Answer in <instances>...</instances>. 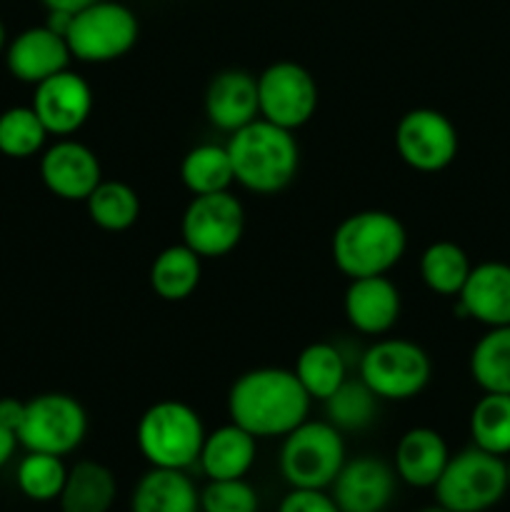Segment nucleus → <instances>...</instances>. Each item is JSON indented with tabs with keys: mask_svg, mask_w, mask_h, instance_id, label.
Returning <instances> with one entry per match:
<instances>
[{
	"mask_svg": "<svg viewBox=\"0 0 510 512\" xmlns=\"http://www.w3.org/2000/svg\"><path fill=\"white\" fill-rule=\"evenodd\" d=\"M360 380L380 400H413L433 378L430 355L405 338H383L360 355Z\"/></svg>",
	"mask_w": 510,
	"mask_h": 512,
	"instance_id": "obj_7",
	"label": "nucleus"
},
{
	"mask_svg": "<svg viewBox=\"0 0 510 512\" xmlns=\"http://www.w3.org/2000/svg\"><path fill=\"white\" fill-rule=\"evenodd\" d=\"M73 15L75 13H65V10H48V20H45V25H48L53 33L58 35H68L70 30V23H73Z\"/></svg>",
	"mask_w": 510,
	"mask_h": 512,
	"instance_id": "obj_38",
	"label": "nucleus"
},
{
	"mask_svg": "<svg viewBox=\"0 0 510 512\" xmlns=\"http://www.w3.org/2000/svg\"><path fill=\"white\" fill-rule=\"evenodd\" d=\"M200 275H203V258L198 253H193L185 243L168 245L155 255L150 265V288L158 298L180 303L195 293Z\"/></svg>",
	"mask_w": 510,
	"mask_h": 512,
	"instance_id": "obj_24",
	"label": "nucleus"
},
{
	"mask_svg": "<svg viewBox=\"0 0 510 512\" xmlns=\"http://www.w3.org/2000/svg\"><path fill=\"white\" fill-rule=\"evenodd\" d=\"M470 375L483 393L510 395V325L488 328L470 353Z\"/></svg>",
	"mask_w": 510,
	"mask_h": 512,
	"instance_id": "obj_28",
	"label": "nucleus"
},
{
	"mask_svg": "<svg viewBox=\"0 0 510 512\" xmlns=\"http://www.w3.org/2000/svg\"><path fill=\"white\" fill-rule=\"evenodd\" d=\"M233 163L235 183L255 195H275L288 188L298 175L300 148L293 130L255 118L230 133L225 143Z\"/></svg>",
	"mask_w": 510,
	"mask_h": 512,
	"instance_id": "obj_2",
	"label": "nucleus"
},
{
	"mask_svg": "<svg viewBox=\"0 0 510 512\" xmlns=\"http://www.w3.org/2000/svg\"><path fill=\"white\" fill-rule=\"evenodd\" d=\"M85 208L90 220L108 233H123L140 218L138 193L123 180H100L98 188L85 200Z\"/></svg>",
	"mask_w": 510,
	"mask_h": 512,
	"instance_id": "obj_29",
	"label": "nucleus"
},
{
	"mask_svg": "<svg viewBox=\"0 0 510 512\" xmlns=\"http://www.w3.org/2000/svg\"><path fill=\"white\" fill-rule=\"evenodd\" d=\"M435 500L453 512H485L508 493L505 458L480 448H465L450 455L443 475L433 485Z\"/></svg>",
	"mask_w": 510,
	"mask_h": 512,
	"instance_id": "obj_6",
	"label": "nucleus"
},
{
	"mask_svg": "<svg viewBox=\"0 0 510 512\" xmlns=\"http://www.w3.org/2000/svg\"><path fill=\"white\" fill-rule=\"evenodd\" d=\"M30 108L38 113L40 123L50 135L68 138L88 123L93 113V90L83 75L68 68L35 85Z\"/></svg>",
	"mask_w": 510,
	"mask_h": 512,
	"instance_id": "obj_13",
	"label": "nucleus"
},
{
	"mask_svg": "<svg viewBox=\"0 0 510 512\" xmlns=\"http://www.w3.org/2000/svg\"><path fill=\"white\" fill-rule=\"evenodd\" d=\"M18 435L13 430H8L5 425H0V468L5 463H10V458L15 455V448H18Z\"/></svg>",
	"mask_w": 510,
	"mask_h": 512,
	"instance_id": "obj_37",
	"label": "nucleus"
},
{
	"mask_svg": "<svg viewBox=\"0 0 510 512\" xmlns=\"http://www.w3.org/2000/svg\"><path fill=\"white\" fill-rule=\"evenodd\" d=\"M293 373L310 400L323 403L348 380V363L333 343H310L300 350Z\"/></svg>",
	"mask_w": 510,
	"mask_h": 512,
	"instance_id": "obj_25",
	"label": "nucleus"
},
{
	"mask_svg": "<svg viewBox=\"0 0 510 512\" xmlns=\"http://www.w3.org/2000/svg\"><path fill=\"white\" fill-rule=\"evenodd\" d=\"M130 512H200V490L185 470L150 468L135 483Z\"/></svg>",
	"mask_w": 510,
	"mask_h": 512,
	"instance_id": "obj_22",
	"label": "nucleus"
},
{
	"mask_svg": "<svg viewBox=\"0 0 510 512\" xmlns=\"http://www.w3.org/2000/svg\"><path fill=\"white\" fill-rule=\"evenodd\" d=\"M138 35V15L128 5L98 0L73 15L65 40L80 63H113L135 48Z\"/></svg>",
	"mask_w": 510,
	"mask_h": 512,
	"instance_id": "obj_8",
	"label": "nucleus"
},
{
	"mask_svg": "<svg viewBox=\"0 0 510 512\" xmlns=\"http://www.w3.org/2000/svg\"><path fill=\"white\" fill-rule=\"evenodd\" d=\"M400 290L388 275L353 278L343 298L345 320L363 335H385L400 318Z\"/></svg>",
	"mask_w": 510,
	"mask_h": 512,
	"instance_id": "obj_17",
	"label": "nucleus"
},
{
	"mask_svg": "<svg viewBox=\"0 0 510 512\" xmlns=\"http://www.w3.org/2000/svg\"><path fill=\"white\" fill-rule=\"evenodd\" d=\"M258 458V438L240 425H220L213 433H205L198 465L208 480L245 478Z\"/></svg>",
	"mask_w": 510,
	"mask_h": 512,
	"instance_id": "obj_21",
	"label": "nucleus"
},
{
	"mask_svg": "<svg viewBox=\"0 0 510 512\" xmlns=\"http://www.w3.org/2000/svg\"><path fill=\"white\" fill-rule=\"evenodd\" d=\"M318 83L295 60H278L258 75L260 118L285 130H298L318 110Z\"/></svg>",
	"mask_w": 510,
	"mask_h": 512,
	"instance_id": "obj_11",
	"label": "nucleus"
},
{
	"mask_svg": "<svg viewBox=\"0 0 510 512\" xmlns=\"http://www.w3.org/2000/svg\"><path fill=\"white\" fill-rule=\"evenodd\" d=\"M65 478H68V468H65L63 458L48 453H28L15 470V483H18L20 493L35 503L58 500L63 493Z\"/></svg>",
	"mask_w": 510,
	"mask_h": 512,
	"instance_id": "obj_33",
	"label": "nucleus"
},
{
	"mask_svg": "<svg viewBox=\"0 0 510 512\" xmlns=\"http://www.w3.org/2000/svg\"><path fill=\"white\" fill-rule=\"evenodd\" d=\"M458 313L485 328L510 325V265L500 260L473 265L458 293Z\"/></svg>",
	"mask_w": 510,
	"mask_h": 512,
	"instance_id": "obj_18",
	"label": "nucleus"
},
{
	"mask_svg": "<svg viewBox=\"0 0 510 512\" xmlns=\"http://www.w3.org/2000/svg\"><path fill=\"white\" fill-rule=\"evenodd\" d=\"M48 10H65V13H80L88 5L98 3V0H40Z\"/></svg>",
	"mask_w": 510,
	"mask_h": 512,
	"instance_id": "obj_39",
	"label": "nucleus"
},
{
	"mask_svg": "<svg viewBox=\"0 0 510 512\" xmlns=\"http://www.w3.org/2000/svg\"><path fill=\"white\" fill-rule=\"evenodd\" d=\"M245 233L243 203L230 190L193 195L180 220L183 243L200 258H223L238 248Z\"/></svg>",
	"mask_w": 510,
	"mask_h": 512,
	"instance_id": "obj_10",
	"label": "nucleus"
},
{
	"mask_svg": "<svg viewBox=\"0 0 510 512\" xmlns=\"http://www.w3.org/2000/svg\"><path fill=\"white\" fill-rule=\"evenodd\" d=\"M310 403L293 370L255 368L230 385L228 415L253 438H285L308 420Z\"/></svg>",
	"mask_w": 510,
	"mask_h": 512,
	"instance_id": "obj_1",
	"label": "nucleus"
},
{
	"mask_svg": "<svg viewBox=\"0 0 510 512\" xmlns=\"http://www.w3.org/2000/svg\"><path fill=\"white\" fill-rule=\"evenodd\" d=\"M135 440L150 468L185 470L198 463L205 425L188 403L160 400L140 415Z\"/></svg>",
	"mask_w": 510,
	"mask_h": 512,
	"instance_id": "obj_4",
	"label": "nucleus"
},
{
	"mask_svg": "<svg viewBox=\"0 0 510 512\" xmlns=\"http://www.w3.org/2000/svg\"><path fill=\"white\" fill-rule=\"evenodd\" d=\"M115 495L118 483L113 470L95 460H80L68 468L58 505L60 512H108L113 508Z\"/></svg>",
	"mask_w": 510,
	"mask_h": 512,
	"instance_id": "obj_23",
	"label": "nucleus"
},
{
	"mask_svg": "<svg viewBox=\"0 0 510 512\" xmlns=\"http://www.w3.org/2000/svg\"><path fill=\"white\" fill-rule=\"evenodd\" d=\"M40 178L55 198L85 203L103 180V168H100L98 155L88 145L63 138L45 148L40 158Z\"/></svg>",
	"mask_w": 510,
	"mask_h": 512,
	"instance_id": "obj_15",
	"label": "nucleus"
},
{
	"mask_svg": "<svg viewBox=\"0 0 510 512\" xmlns=\"http://www.w3.org/2000/svg\"><path fill=\"white\" fill-rule=\"evenodd\" d=\"M260 500L245 478L208 480L200 490V512H258Z\"/></svg>",
	"mask_w": 510,
	"mask_h": 512,
	"instance_id": "obj_34",
	"label": "nucleus"
},
{
	"mask_svg": "<svg viewBox=\"0 0 510 512\" xmlns=\"http://www.w3.org/2000/svg\"><path fill=\"white\" fill-rule=\"evenodd\" d=\"M48 130L30 105H15L0 113V153L5 158L25 160L45 148Z\"/></svg>",
	"mask_w": 510,
	"mask_h": 512,
	"instance_id": "obj_32",
	"label": "nucleus"
},
{
	"mask_svg": "<svg viewBox=\"0 0 510 512\" xmlns=\"http://www.w3.org/2000/svg\"><path fill=\"white\" fill-rule=\"evenodd\" d=\"M25 418V403L18 398H0V425L18 435L20 423Z\"/></svg>",
	"mask_w": 510,
	"mask_h": 512,
	"instance_id": "obj_36",
	"label": "nucleus"
},
{
	"mask_svg": "<svg viewBox=\"0 0 510 512\" xmlns=\"http://www.w3.org/2000/svg\"><path fill=\"white\" fill-rule=\"evenodd\" d=\"M205 115L210 125L225 133H235L243 125L260 118L258 78L248 70H220L205 90Z\"/></svg>",
	"mask_w": 510,
	"mask_h": 512,
	"instance_id": "obj_19",
	"label": "nucleus"
},
{
	"mask_svg": "<svg viewBox=\"0 0 510 512\" xmlns=\"http://www.w3.org/2000/svg\"><path fill=\"white\" fill-rule=\"evenodd\" d=\"M278 512H340V508L325 490L293 488L283 498Z\"/></svg>",
	"mask_w": 510,
	"mask_h": 512,
	"instance_id": "obj_35",
	"label": "nucleus"
},
{
	"mask_svg": "<svg viewBox=\"0 0 510 512\" xmlns=\"http://www.w3.org/2000/svg\"><path fill=\"white\" fill-rule=\"evenodd\" d=\"M408 233L388 210H360L335 228L330 253L345 278L388 275L403 260Z\"/></svg>",
	"mask_w": 510,
	"mask_h": 512,
	"instance_id": "obj_3",
	"label": "nucleus"
},
{
	"mask_svg": "<svg viewBox=\"0 0 510 512\" xmlns=\"http://www.w3.org/2000/svg\"><path fill=\"white\" fill-rule=\"evenodd\" d=\"M73 53L63 35L53 33L48 25H33L15 35L5 48V65L20 83L38 85L53 75L68 70Z\"/></svg>",
	"mask_w": 510,
	"mask_h": 512,
	"instance_id": "obj_16",
	"label": "nucleus"
},
{
	"mask_svg": "<svg viewBox=\"0 0 510 512\" xmlns=\"http://www.w3.org/2000/svg\"><path fill=\"white\" fill-rule=\"evenodd\" d=\"M88 415L68 393H40L25 400V418L18 428V443L28 453L68 455L85 440Z\"/></svg>",
	"mask_w": 510,
	"mask_h": 512,
	"instance_id": "obj_9",
	"label": "nucleus"
},
{
	"mask_svg": "<svg viewBox=\"0 0 510 512\" xmlns=\"http://www.w3.org/2000/svg\"><path fill=\"white\" fill-rule=\"evenodd\" d=\"M5 48H8V33H5V25L3 20H0V53H3Z\"/></svg>",
	"mask_w": 510,
	"mask_h": 512,
	"instance_id": "obj_40",
	"label": "nucleus"
},
{
	"mask_svg": "<svg viewBox=\"0 0 510 512\" xmlns=\"http://www.w3.org/2000/svg\"><path fill=\"white\" fill-rule=\"evenodd\" d=\"M398 475L383 458L358 455L345 460L333 480V500L340 512H383L395 495Z\"/></svg>",
	"mask_w": 510,
	"mask_h": 512,
	"instance_id": "obj_14",
	"label": "nucleus"
},
{
	"mask_svg": "<svg viewBox=\"0 0 510 512\" xmlns=\"http://www.w3.org/2000/svg\"><path fill=\"white\" fill-rule=\"evenodd\" d=\"M345 440L328 420H305L280 448V475L290 488L328 490L345 463Z\"/></svg>",
	"mask_w": 510,
	"mask_h": 512,
	"instance_id": "obj_5",
	"label": "nucleus"
},
{
	"mask_svg": "<svg viewBox=\"0 0 510 512\" xmlns=\"http://www.w3.org/2000/svg\"><path fill=\"white\" fill-rule=\"evenodd\" d=\"M448 460V443L438 430L410 428L395 448V475L410 488H433Z\"/></svg>",
	"mask_w": 510,
	"mask_h": 512,
	"instance_id": "obj_20",
	"label": "nucleus"
},
{
	"mask_svg": "<svg viewBox=\"0 0 510 512\" xmlns=\"http://www.w3.org/2000/svg\"><path fill=\"white\" fill-rule=\"evenodd\" d=\"M180 180L193 195L223 193L235 183L233 163L225 145L203 143L185 153L180 163Z\"/></svg>",
	"mask_w": 510,
	"mask_h": 512,
	"instance_id": "obj_27",
	"label": "nucleus"
},
{
	"mask_svg": "<svg viewBox=\"0 0 510 512\" xmlns=\"http://www.w3.org/2000/svg\"><path fill=\"white\" fill-rule=\"evenodd\" d=\"M420 512H453V510L443 508V505H433V508H425V510H420Z\"/></svg>",
	"mask_w": 510,
	"mask_h": 512,
	"instance_id": "obj_41",
	"label": "nucleus"
},
{
	"mask_svg": "<svg viewBox=\"0 0 510 512\" xmlns=\"http://www.w3.org/2000/svg\"><path fill=\"white\" fill-rule=\"evenodd\" d=\"M470 270H473V263L468 253L453 240L430 243L420 255V278L435 295L458 298Z\"/></svg>",
	"mask_w": 510,
	"mask_h": 512,
	"instance_id": "obj_26",
	"label": "nucleus"
},
{
	"mask_svg": "<svg viewBox=\"0 0 510 512\" xmlns=\"http://www.w3.org/2000/svg\"><path fill=\"white\" fill-rule=\"evenodd\" d=\"M458 130L435 108H413L395 125V150L408 168L440 173L458 155Z\"/></svg>",
	"mask_w": 510,
	"mask_h": 512,
	"instance_id": "obj_12",
	"label": "nucleus"
},
{
	"mask_svg": "<svg viewBox=\"0 0 510 512\" xmlns=\"http://www.w3.org/2000/svg\"><path fill=\"white\" fill-rule=\"evenodd\" d=\"M505 465H508V490H510V455H508V460H505Z\"/></svg>",
	"mask_w": 510,
	"mask_h": 512,
	"instance_id": "obj_42",
	"label": "nucleus"
},
{
	"mask_svg": "<svg viewBox=\"0 0 510 512\" xmlns=\"http://www.w3.org/2000/svg\"><path fill=\"white\" fill-rule=\"evenodd\" d=\"M323 405L328 423L340 433H363L378 420L380 398L360 378H348Z\"/></svg>",
	"mask_w": 510,
	"mask_h": 512,
	"instance_id": "obj_30",
	"label": "nucleus"
},
{
	"mask_svg": "<svg viewBox=\"0 0 510 512\" xmlns=\"http://www.w3.org/2000/svg\"><path fill=\"white\" fill-rule=\"evenodd\" d=\"M470 438L475 448L508 458L510 455V395L485 393L470 413Z\"/></svg>",
	"mask_w": 510,
	"mask_h": 512,
	"instance_id": "obj_31",
	"label": "nucleus"
}]
</instances>
